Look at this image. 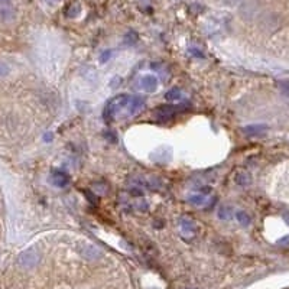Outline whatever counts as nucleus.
Masks as SVG:
<instances>
[{"mask_svg":"<svg viewBox=\"0 0 289 289\" xmlns=\"http://www.w3.org/2000/svg\"><path fill=\"white\" fill-rule=\"evenodd\" d=\"M179 228H181V234L184 237H187V239H191L195 234V224H194V222L188 220V219H182L181 220V227Z\"/></svg>","mask_w":289,"mask_h":289,"instance_id":"8","label":"nucleus"},{"mask_svg":"<svg viewBox=\"0 0 289 289\" xmlns=\"http://www.w3.org/2000/svg\"><path fill=\"white\" fill-rule=\"evenodd\" d=\"M260 130H262L260 126H249V128L245 129V132H246V133H250V134H255V133L260 132Z\"/></svg>","mask_w":289,"mask_h":289,"instance_id":"17","label":"nucleus"},{"mask_svg":"<svg viewBox=\"0 0 289 289\" xmlns=\"http://www.w3.org/2000/svg\"><path fill=\"white\" fill-rule=\"evenodd\" d=\"M78 13H80V6H78V4H75V3H74L71 7H68V9H67V12H65V15H67L68 18H74V16H77Z\"/></svg>","mask_w":289,"mask_h":289,"instance_id":"12","label":"nucleus"},{"mask_svg":"<svg viewBox=\"0 0 289 289\" xmlns=\"http://www.w3.org/2000/svg\"><path fill=\"white\" fill-rule=\"evenodd\" d=\"M136 39H137V36H136V33L134 32H128L126 33V36H125V42H126L128 45H133V44L136 42Z\"/></svg>","mask_w":289,"mask_h":289,"instance_id":"14","label":"nucleus"},{"mask_svg":"<svg viewBox=\"0 0 289 289\" xmlns=\"http://www.w3.org/2000/svg\"><path fill=\"white\" fill-rule=\"evenodd\" d=\"M240 0H225V3H228V4H237Z\"/></svg>","mask_w":289,"mask_h":289,"instance_id":"19","label":"nucleus"},{"mask_svg":"<svg viewBox=\"0 0 289 289\" xmlns=\"http://www.w3.org/2000/svg\"><path fill=\"white\" fill-rule=\"evenodd\" d=\"M230 214H231V208H227V207H222L219 210V217L222 220H225V219H230Z\"/></svg>","mask_w":289,"mask_h":289,"instance_id":"13","label":"nucleus"},{"mask_svg":"<svg viewBox=\"0 0 289 289\" xmlns=\"http://www.w3.org/2000/svg\"><path fill=\"white\" fill-rule=\"evenodd\" d=\"M142 1H148V0H142Z\"/></svg>","mask_w":289,"mask_h":289,"instance_id":"20","label":"nucleus"},{"mask_svg":"<svg viewBox=\"0 0 289 289\" xmlns=\"http://www.w3.org/2000/svg\"><path fill=\"white\" fill-rule=\"evenodd\" d=\"M188 202L193 204V205H204L207 202V198L204 195H190L188 197Z\"/></svg>","mask_w":289,"mask_h":289,"instance_id":"9","label":"nucleus"},{"mask_svg":"<svg viewBox=\"0 0 289 289\" xmlns=\"http://www.w3.org/2000/svg\"><path fill=\"white\" fill-rule=\"evenodd\" d=\"M7 74H9V67L6 64H3V63H0V78L4 77V75H7Z\"/></svg>","mask_w":289,"mask_h":289,"instance_id":"15","label":"nucleus"},{"mask_svg":"<svg viewBox=\"0 0 289 289\" xmlns=\"http://www.w3.org/2000/svg\"><path fill=\"white\" fill-rule=\"evenodd\" d=\"M129 94H119V96L113 97L111 100H109V103L104 107L103 111V117L107 123H113L116 119L119 117H125L126 116V109H128Z\"/></svg>","mask_w":289,"mask_h":289,"instance_id":"1","label":"nucleus"},{"mask_svg":"<svg viewBox=\"0 0 289 289\" xmlns=\"http://www.w3.org/2000/svg\"><path fill=\"white\" fill-rule=\"evenodd\" d=\"M39 259H41V255H39V252L36 249H28V250L21 253V256H19L18 260H19V265L22 267L29 269V267H33V266H36L39 263Z\"/></svg>","mask_w":289,"mask_h":289,"instance_id":"3","label":"nucleus"},{"mask_svg":"<svg viewBox=\"0 0 289 289\" xmlns=\"http://www.w3.org/2000/svg\"><path fill=\"white\" fill-rule=\"evenodd\" d=\"M49 182L58 188H64L69 184V175L61 169H54L49 175Z\"/></svg>","mask_w":289,"mask_h":289,"instance_id":"5","label":"nucleus"},{"mask_svg":"<svg viewBox=\"0 0 289 289\" xmlns=\"http://www.w3.org/2000/svg\"><path fill=\"white\" fill-rule=\"evenodd\" d=\"M110 55H111V52H110V51H104V52L101 54V57H100V63H101V64L107 63V60L110 58Z\"/></svg>","mask_w":289,"mask_h":289,"instance_id":"16","label":"nucleus"},{"mask_svg":"<svg viewBox=\"0 0 289 289\" xmlns=\"http://www.w3.org/2000/svg\"><path fill=\"white\" fill-rule=\"evenodd\" d=\"M181 110H182V107H178V106L162 104V106L156 107V109L154 110V116L158 119V122L166 123V122H171Z\"/></svg>","mask_w":289,"mask_h":289,"instance_id":"2","label":"nucleus"},{"mask_svg":"<svg viewBox=\"0 0 289 289\" xmlns=\"http://www.w3.org/2000/svg\"><path fill=\"white\" fill-rule=\"evenodd\" d=\"M182 97V93L179 89H171L166 94H165V98L169 100V101H175V100H179Z\"/></svg>","mask_w":289,"mask_h":289,"instance_id":"10","label":"nucleus"},{"mask_svg":"<svg viewBox=\"0 0 289 289\" xmlns=\"http://www.w3.org/2000/svg\"><path fill=\"white\" fill-rule=\"evenodd\" d=\"M236 217H237V220H239V223L243 225H247L250 223V217L246 214V213H243V211H239L237 214H236Z\"/></svg>","mask_w":289,"mask_h":289,"instance_id":"11","label":"nucleus"},{"mask_svg":"<svg viewBox=\"0 0 289 289\" xmlns=\"http://www.w3.org/2000/svg\"><path fill=\"white\" fill-rule=\"evenodd\" d=\"M86 197H87V198H89V200H90V201L93 202V205H96V204H97V198H96V197H94V195H93V194L90 193V191H86Z\"/></svg>","mask_w":289,"mask_h":289,"instance_id":"18","label":"nucleus"},{"mask_svg":"<svg viewBox=\"0 0 289 289\" xmlns=\"http://www.w3.org/2000/svg\"><path fill=\"white\" fill-rule=\"evenodd\" d=\"M143 106H145V98H143V97L130 96L128 109H126V116H125V117H130V116L136 114Z\"/></svg>","mask_w":289,"mask_h":289,"instance_id":"6","label":"nucleus"},{"mask_svg":"<svg viewBox=\"0 0 289 289\" xmlns=\"http://www.w3.org/2000/svg\"><path fill=\"white\" fill-rule=\"evenodd\" d=\"M77 249H78V253L87 260H97L98 257L101 256L100 249L91 243H80Z\"/></svg>","mask_w":289,"mask_h":289,"instance_id":"4","label":"nucleus"},{"mask_svg":"<svg viewBox=\"0 0 289 289\" xmlns=\"http://www.w3.org/2000/svg\"><path fill=\"white\" fill-rule=\"evenodd\" d=\"M139 86H140L145 91L154 93V91L156 90V87H158V78L154 77V75H143V77H140V80H139Z\"/></svg>","mask_w":289,"mask_h":289,"instance_id":"7","label":"nucleus"}]
</instances>
